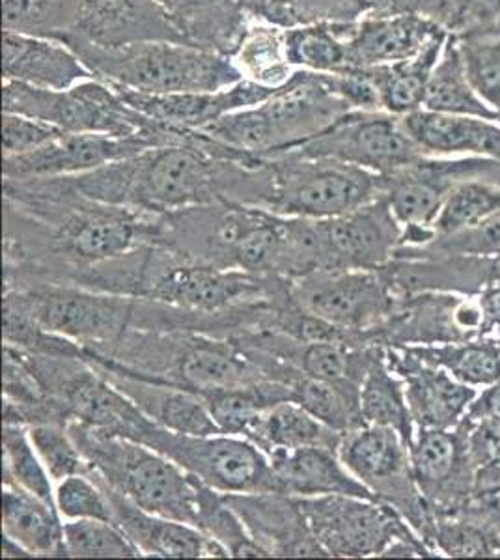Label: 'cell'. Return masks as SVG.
Wrapping results in <instances>:
<instances>
[{
  "label": "cell",
  "instance_id": "obj_1",
  "mask_svg": "<svg viewBox=\"0 0 500 560\" xmlns=\"http://www.w3.org/2000/svg\"><path fill=\"white\" fill-rule=\"evenodd\" d=\"M55 179L92 202L158 215L219 202L267 210L271 197L266 161L232 150L202 131H193L185 142Z\"/></svg>",
  "mask_w": 500,
  "mask_h": 560
},
{
  "label": "cell",
  "instance_id": "obj_2",
  "mask_svg": "<svg viewBox=\"0 0 500 560\" xmlns=\"http://www.w3.org/2000/svg\"><path fill=\"white\" fill-rule=\"evenodd\" d=\"M286 224L266 208L219 202L159 215L155 243L185 260L288 279Z\"/></svg>",
  "mask_w": 500,
  "mask_h": 560
},
{
  "label": "cell",
  "instance_id": "obj_3",
  "mask_svg": "<svg viewBox=\"0 0 500 560\" xmlns=\"http://www.w3.org/2000/svg\"><path fill=\"white\" fill-rule=\"evenodd\" d=\"M84 351L89 361L105 369L197 395L266 380L234 340L206 332L131 329L113 342Z\"/></svg>",
  "mask_w": 500,
  "mask_h": 560
},
{
  "label": "cell",
  "instance_id": "obj_4",
  "mask_svg": "<svg viewBox=\"0 0 500 560\" xmlns=\"http://www.w3.org/2000/svg\"><path fill=\"white\" fill-rule=\"evenodd\" d=\"M349 110L324 73L298 70L269 100L222 116L202 133L251 158L267 160L309 142Z\"/></svg>",
  "mask_w": 500,
  "mask_h": 560
},
{
  "label": "cell",
  "instance_id": "obj_5",
  "mask_svg": "<svg viewBox=\"0 0 500 560\" xmlns=\"http://www.w3.org/2000/svg\"><path fill=\"white\" fill-rule=\"evenodd\" d=\"M90 475L158 516L197 525L198 478L139 441L68 422Z\"/></svg>",
  "mask_w": 500,
  "mask_h": 560
},
{
  "label": "cell",
  "instance_id": "obj_6",
  "mask_svg": "<svg viewBox=\"0 0 500 560\" xmlns=\"http://www.w3.org/2000/svg\"><path fill=\"white\" fill-rule=\"evenodd\" d=\"M97 81L140 94L216 92L243 81L232 58L177 42H148L121 49L68 45Z\"/></svg>",
  "mask_w": 500,
  "mask_h": 560
},
{
  "label": "cell",
  "instance_id": "obj_7",
  "mask_svg": "<svg viewBox=\"0 0 500 560\" xmlns=\"http://www.w3.org/2000/svg\"><path fill=\"white\" fill-rule=\"evenodd\" d=\"M2 110L49 121L66 133L144 137L155 147L185 142L184 135L135 110L113 86L97 79H89L68 90L2 81Z\"/></svg>",
  "mask_w": 500,
  "mask_h": 560
},
{
  "label": "cell",
  "instance_id": "obj_8",
  "mask_svg": "<svg viewBox=\"0 0 500 560\" xmlns=\"http://www.w3.org/2000/svg\"><path fill=\"white\" fill-rule=\"evenodd\" d=\"M264 161L271 171L267 210L279 215L329 219L385 197V176L361 166L293 150Z\"/></svg>",
  "mask_w": 500,
  "mask_h": 560
},
{
  "label": "cell",
  "instance_id": "obj_9",
  "mask_svg": "<svg viewBox=\"0 0 500 560\" xmlns=\"http://www.w3.org/2000/svg\"><path fill=\"white\" fill-rule=\"evenodd\" d=\"M129 440L152 446L224 495L279 493L271 459L245 438L229 433H177L147 419Z\"/></svg>",
  "mask_w": 500,
  "mask_h": 560
},
{
  "label": "cell",
  "instance_id": "obj_10",
  "mask_svg": "<svg viewBox=\"0 0 500 560\" xmlns=\"http://www.w3.org/2000/svg\"><path fill=\"white\" fill-rule=\"evenodd\" d=\"M338 456L377 501L393 506L431 548L435 517L418 488L409 445L396 430L374 424L354 428L344 433Z\"/></svg>",
  "mask_w": 500,
  "mask_h": 560
},
{
  "label": "cell",
  "instance_id": "obj_11",
  "mask_svg": "<svg viewBox=\"0 0 500 560\" xmlns=\"http://www.w3.org/2000/svg\"><path fill=\"white\" fill-rule=\"evenodd\" d=\"M292 295L306 313L372 345H377L375 332L402 300L381 269L314 271L292 280Z\"/></svg>",
  "mask_w": 500,
  "mask_h": 560
},
{
  "label": "cell",
  "instance_id": "obj_12",
  "mask_svg": "<svg viewBox=\"0 0 500 560\" xmlns=\"http://www.w3.org/2000/svg\"><path fill=\"white\" fill-rule=\"evenodd\" d=\"M312 535L329 559L381 557L399 538H420L388 504L351 495L298 497Z\"/></svg>",
  "mask_w": 500,
  "mask_h": 560
},
{
  "label": "cell",
  "instance_id": "obj_13",
  "mask_svg": "<svg viewBox=\"0 0 500 560\" xmlns=\"http://www.w3.org/2000/svg\"><path fill=\"white\" fill-rule=\"evenodd\" d=\"M293 152L361 166L391 176L426 155L409 137L399 116L385 110H349Z\"/></svg>",
  "mask_w": 500,
  "mask_h": 560
},
{
  "label": "cell",
  "instance_id": "obj_14",
  "mask_svg": "<svg viewBox=\"0 0 500 560\" xmlns=\"http://www.w3.org/2000/svg\"><path fill=\"white\" fill-rule=\"evenodd\" d=\"M476 298L422 292L404 295L393 316L375 332L380 346H438L486 337Z\"/></svg>",
  "mask_w": 500,
  "mask_h": 560
},
{
  "label": "cell",
  "instance_id": "obj_15",
  "mask_svg": "<svg viewBox=\"0 0 500 560\" xmlns=\"http://www.w3.org/2000/svg\"><path fill=\"white\" fill-rule=\"evenodd\" d=\"M409 453L433 517L456 514L475 501V465L463 420L452 430H417Z\"/></svg>",
  "mask_w": 500,
  "mask_h": 560
},
{
  "label": "cell",
  "instance_id": "obj_16",
  "mask_svg": "<svg viewBox=\"0 0 500 560\" xmlns=\"http://www.w3.org/2000/svg\"><path fill=\"white\" fill-rule=\"evenodd\" d=\"M324 269H367L388 266L402 247V224L385 197L344 215L316 219Z\"/></svg>",
  "mask_w": 500,
  "mask_h": 560
},
{
  "label": "cell",
  "instance_id": "obj_17",
  "mask_svg": "<svg viewBox=\"0 0 500 560\" xmlns=\"http://www.w3.org/2000/svg\"><path fill=\"white\" fill-rule=\"evenodd\" d=\"M484 158L422 155L398 173L385 176V198L402 226H431L450 191L465 179L481 178Z\"/></svg>",
  "mask_w": 500,
  "mask_h": 560
},
{
  "label": "cell",
  "instance_id": "obj_18",
  "mask_svg": "<svg viewBox=\"0 0 500 560\" xmlns=\"http://www.w3.org/2000/svg\"><path fill=\"white\" fill-rule=\"evenodd\" d=\"M385 357L391 370L406 385L415 432L456 428L480 393L478 388L457 382L441 366L420 359L409 346H388Z\"/></svg>",
  "mask_w": 500,
  "mask_h": 560
},
{
  "label": "cell",
  "instance_id": "obj_19",
  "mask_svg": "<svg viewBox=\"0 0 500 560\" xmlns=\"http://www.w3.org/2000/svg\"><path fill=\"white\" fill-rule=\"evenodd\" d=\"M150 148L158 147L144 137L63 133L34 152L4 158L2 178L42 179L75 176L116 161L133 158Z\"/></svg>",
  "mask_w": 500,
  "mask_h": 560
},
{
  "label": "cell",
  "instance_id": "obj_20",
  "mask_svg": "<svg viewBox=\"0 0 500 560\" xmlns=\"http://www.w3.org/2000/svg\"><path fill=\"white\" fill-rule=\"evenodd\" d=\"M148 42L185 44L158 0H81L75 31L62 44L111 51Z\"/></svg>",
  "mask_w": 500,
  "mask_h": 560
},
{
  "label": "cell",
  "instance_id": "obj_21",
  "mask_svg": "<svg viewBox=\"0 0 500 560\" xmlns=\"http://www.w3.org/2000/svg\"><path fill=\"white\" fill-rule=\"evenodd\" d=\"M113 89L135 110L179 133L202 131L209 124L221 120L222 116L260 105L279 90L266 89L248 81H240L229 89L216 90V92H190V94H165V96L140 94L121 86H113Z\"/></svg>",
  "mask_w": 500,
  "mask_h": 560
},
{
  "label": "cell",
  "instance_id": "obj_22",
  "mask_svg": "<svg viewBox=\"0 0 500 560\" xmlns=\"http://www.w3.org/2000/svg\"><path fill=\"white\" fill-rule=\"evenodd\" d=\"M230 506L245 523L254 541L266 551L267 557L303 559V557H327L316 536L312 535L298 497L284 493H243L224 495Z\"/></svg>",
  "mask_w": 500,
  "mask_h": 560
},
{
  "label": "cell",
  "instance_id": "obj_23",
  "mask_svg": "<svg viewBox=\"0 0 500 560\" xmlns=\"http://www.w3.org/2000/svg\"><path fill=\"white\" fill-rule=\"evenodd\" d=\"M90 475V472H89ZM97 485L107 493L108 503L115 512V523L133 541L142 557L155 559H229V549L221 541L204 535L202 530L189 523L176 522L158 516L139 504L113 490L111 486L94 477Z\"/></svg>",
  "mask_w": 500,
  "mask_h": 560
},
{
  "label": "cell",
  "instance_id": "obj_24",
  "mask_svg": "<svg viewBox=\"0 0 500 560\" xmlns=\"http://www.w3.org/2000/svg\"><path fill=\"white\" fill-rule=\"evenodd\" d=\"M353 68H377L417 57L444 36L443 26L422 13L380 15L353 25H340Z\"/></svg>",
  "mask_w": 500,
  "mask_h": 560
},
{
  "label": "cell",
  "instance_id": "obj_25",
  "mask_svg": "<svg viewBox=\"0 0 500 560\" xmlns=\"http://www.w3.org/2000/svg\"><path fill=\"white\" fill-rule=\"evenodd\" d=\"M402 121L426 155L500 161V124L497 120L418 108L404 116Z\"/></svg>",
  "mask_w": 500,
  "mask_h": 560
},
{
  "label": "cell",
  "instance_id": "obj_26",
  "mask_svg": "<svg viewBox=\"0 0 500 560\" xmlns=\"http://www.w3.org/2000/svg\"><path fill=\"white\" fill-rule=\"evenodd\" d=\"M2 52V81H18L38 89L68 90L94 79L79 55L57 39L4 31Z\"/></svg>",
  "mask_w": 500,
  "mask_h": 560
},
{
  "label": "cell",
  "instance_id": "obj_27",
  "mask_svg": "<svg viewBox=\"0 0 500 560\" xmlns=\"http://www.w3.org/2000/svg\"><path fill=\"white\" fill-rule=\"evenodd\" d=\"M92 363V361H90ZM95 364V363H92ZM107 376L108 382L120 388L135 406L159 427L177 433L209 435L221 433L216 420L209 413L206 401L197 393L174 387L168 383L152 382L144 377L129 376L118 370L95 364Z\"/></svg>",
  "mask_w": 500,
  "mask_h": 560
},
{
  "label": "cell",
  "instance_id": "obj_28",
  "mask_svg": "<svg viewBox=\"0 0 500 560\" xmlns=\"http://www.w3.org/2000/svg\"><path fill=\"white\" fill-rule=\"evenodd\" d=\"M269 459L279 493L284 495H351L375 499L349 472L336 448L304 446L290 453L271 454Z\"/></svg>",
  "mask_w": 500,
  "mask_h": 560
},
{
  "label": "cell",
  "instance_id": "obj_29",
  "mask_svg": "<svg viewBox=\"0 0 500 560\" xmlns=\"http://www.w3.org/2000/svg\"><path fill=\"white\" fill-rule=\"evenodd\" d=\"M185 44L232 58L251 18L235 0H158Z\"/></svg>",
  "mask_w": 500,
  "mask_h": 560
},
{
  "label": "cell",
  "instance_id": "obj_30",
  "mask_svg": "<svg viewBox=\"0 0 500 560\" xmlns=\"http://www.w3.org/2000/svg\"><path fill=\"white\" fill-rule=\"evenodd\" d=\"M2 536L18 541L32 559H68L57 504L31 491L2 485Z\"/></svg>",
  "mask_w": 500,
  "mask_h": 560
},
{
  "label": "cell",
  "instance_id": "obj_31",
  "mask_svg": "<svg viewBox=\"0 0 500 560\" xmlns=\"http://www.w3.org/2000/svg\"><path fill=\"white\" fill-rule=\"evenodd\" d=\"M247 440L253 441L267 456H271L304 446H327L338 451L342 433L324 424L301 408L298 401L288 400L264 411L256 427L248 433Z\"/></svg>",
  "mask_w": 500,
  "mask_h": 560
},
{
  "label": "cell",
  "instance_id": "obj_32",
  "mask_svg": "<svg viewBox=\"0 0 500 560\" xmlns=\"http://www.w3.org/2000/svg\"><path fill=\"white\" fill-rule=\"evenodd\" d=\"M446 39L449 34L428 45L417 57L394 65L368 68L380 94L381 108L385 113L404 118L425 107L428 84L441 60Z\"/></svg>",
  "mask_w": 500,
  "mask_h": 560
},
{
  "label": "cell",
  "instance_id": "obj_33",
  "mask_svg": "<svg viewBox=\"0 0 500 560\" xmlns=\"http://www.w3.org/2000/svg\"><path fill=\"white\" fill-rule=\"evenodd\" d=\"M198 396H202L221 433L247 440L264 411L280 401L292 400V387L266 377L240 387L216 388Z\"/></svg>",
  "mask_w": 500,
  "mask_h": 560
},
{
  "label": "cell",
  "instance_id": "obj_34",
  "mask_svg": "<svg viewBox=\"0 0 500 560\" xmlns=\"http://www.w3.org/2000/svg\"><path fill=\"white\" fill-rule=\"evenodd\" d=\"M232 62L243 81L266 89L284 86L298 71L288 55L284 26L258 20L248 23L247 31L232 55Z\"/></svg>",
  "mask_w": 500,
  "mask_h": 560
},
{
  "label": "cell",
  "instance_id": "obj_35",
  "mask_svg": "<svg viewBox=\"0 0 500 560\" xmlns=\"http://www.w3.org/2000/svg\"><path fill=\"white\" fill-rule=\"evenodd\" d=\"M361 411L364 424L393 428L411 445L415 424L407 406L406 385L386 363L385 346L362 377Z\"/></svg>",
  "mask_w": 500,
  "mask_h": 560
},
{
  "label": "cell",
  "instance_id": "obj_36",
  "mask_svg": "<svg viewBox=\"0 0 500 560\" xmlns=\"http://www.w3.org/2000/svg\"><path fill=\"white\" fill-rule=\"evenodd\" d=\"M420 359L441 366L469 387H491L500 382V338L497 335L438 346H409Z\"/></svg>",
  "mask_w": 500,
  "mask_h": 560
},
{
  "label": "cell",
  "instance_id": "obj_37",
  "mask_svg": "<svg viewBox=\"0 0 500 560\" xmlns=\"http://www.w3.org/2000/svg\"><path fill=\"white\" fill-rule=\"evenodd\" d=\"M422 108L443 115L478 116L497 120V113L481 102L473 89L463 68L456 38L452 34H449L441 60L431 75Z\"/></svg>",
  "mask_w": 500,
  "mask_h": 560
},
{
  "label": "cell",
  "instance_id": "obj_38",
  "mask_svg": "<svg viewBox=\"0 0 500 560\" xmlns=\"http://www.w3.org/2000/svg\"><path fill=\"white\" fill-rule=\"evenodd\" d=\"M290 387L293 401L336 432L344 435L364 424L361 383L325 382L301 374Z\"/></svg>",
  "mask_w": 500,
  "mask_h": 560
},
{
  "label": "cell",
  "instance_id": "obj_39",
  "mask_svg": "<svg viewBox=\"0 0 500 560\" xmlns=\"http://www.w3.org/2000/svg\"><path fill=\"white\" fill-rule=\"evenodd\" d=\"M286 42L295 70L335 75L353 68L340 25L306 23L292 26L286 28Z\"/></svg>",
  "mask_w": 500,
  "mask_h": 560
},
{
  "label": "cell",
  "instance_id": "obj_40",
  "mask_svg": "<svg viewBox=\"0 0 500 560\" xmlns=\"http://www.w3.org/2000/svg\"><path fill=\"white\" fill-rule=\"evenodd\" d=\"M431 548L449 559H497L500 533L467 506L456 514L435 516Z\"/></svg>",
  "mask_w": 500,
  "mask_h": 560
},
{
  "label": "cell",
  "instance_id": "obj_41",
  "mask_svg": "<svg viewBox=\"0 0 500 560\" xmlns=\"http://www.w3.org/2000/svg\"><path fill=\"white\" fill-rule=\"evenodd\" d=\"M8 33L63 42L75 31L81 0H2Z\"/></svg>",
  "mask_w": 500,
  "mask_h": 560
},
{
  "label": "cell",
  "instance_id": "obj_42",
  "mask_svg": "<svg viewBox=\"0 0 500 560\" xmlns=\"http://www.w3.org/2000/svg\"><path fill=\"white\" fill-rule=\"evenodd\" d=\"M2 485L31 491L55 504V482L32 445L28 427L2 422Z\"/></svg>",
  "mask_w": 500,
  "mask_h": 560
},
{
  "label": "cell",
  "instance_id": "obj_43",
  "mask_svg": "<svg viewBox=\"0 0 500 560\" xmlns=\"http://www.w3.org/2000/svg\"><path fill=\"white\" fill-rule=\"evenodd\" d=\"M200 482V480H198ZM198 530L204 535L221 541L229 549L230 557L235 559H266L267 553L254 541L245 523L241 522L224 493L213 490L200 482L198 485Z\"/></svg>",
  "mask_w": 500,
  "mask_h": 560
},
{
  "label": "cell",
  "instance_id": "obj_44",
  "mask_svg": "<svg viewBox=\"0 0 500 560\" xmlns=\"http://www.w3.org/2000/svg\"><path fill=\"white\" fill-rule=\"evenodd\" d=\"M500 210V185L488 179H465L444 200L435 219V234L450 236L470 229Z\"/></svg>",
  "mask_w": 500,
  "mask_h": 560
},
{
  "label": "cell",
  "instance_id": "obj_45",
  "mask_svg": "<svg viewBox=\"0 0 500 560\" xmlns=\"http://www.w3.org/2000/svg\"><path fill=\"white\" fill-rule=\"evenodd\" d=\"M63 546L68 559H139L133 541L116 523L77 520L63 523Z\"/></svg>",
  "mask_w": 500,
  "mask_h": 560
},
{
  "label": "cell",
  "instance_id": "obj_46",
  "mask_svg": "<svg viewBox=\"0 0 500 560\" xmlns=\"http://www.w3.org/2000/svg\"><path fill=\"white\" fill-rule=\"evenodd\" d=\"M298 25H353L362 20L415 12V0H288Z\"/></svg>",
  "mask_w": 500,
  "mask_h": 560
},
{
  "label": "cell",
  "instance_id": "obj_47",
  "mask_svg": "<svg viewBox=\"0 0 500 560\" xmlns=\"http://www.w3.org/2000/svg\"><path fill=\"white\" fill-rule=\"evenodd\" d=\"M454 38L473 89L481 97V102L497 113L500 108L499 34H469Z\"/></svg>",
  "mask_w": 500,
  "mask_h": 560
},
{
  "label": "cell",
  "instance_id": "obj_48",
  "mask_svg": "<svg viewBox=\"0 0 500 560\" xmlns=\"http://www.w3.org/2000/svg\"><path fill=\"white\" fill-rule=\"evenodd\" d=\"M28 433H31L32 445L36 448L55 485L71 475H89V462L79 451L68 427L57 422H42V424L28 427Z\"/></svg>",
  "mask_w": 500,
  "mask_h": 560
},
{
  "label": "cell",
  "instance_id": "obj_49",
  "mask_svg": "<svg viewBox=\"0 0 500 560\" xmlns=\"http://www.w3.org/2000/svg\"><path fill=\"white\" fill-rule=\"evenodd\" d=\"M55 504L66 522L102 520L115 523V512L102 486L90 475H71L55 485Z\"/></svg>",
  "mask_w": 500,
  "mask_h": 560
},
{
  "label": "cell",
  "instance_id": "obj_50",
  "mask_svg": "<svg viewBox=\"0 0 500 560\" xmlns=\"http://www.w3.org/2000/svg\"><path fill=\"white\" fill-rule=\"evenodd\" d=\"M425 247L454 255H500V210L470 229L460 230L450 236L435 237Z\"/></svg>",
  "mask_w": 500,
  "mask_h": 560
},
{
  "label": "cell",
  "instance_id": "obj_51",
  "mask_svg": "<svg viewBox=\"0 0 500 560\" xmlns=\"http://www.w3.org/2000/svg\"><path fill=\"white\" fill-rule=\"evenodd\" d=\"M2 120H4V124H2L4 158L34 152V150L49 144L53 140L58 139L60 135L66 133L49 121L36 120V118H28V116L4 113Z\"/></svg>",
  "mask_w": 500,
  "mask_h": 560
},
{
  "label": "cell",
  "instance_id": "obj_52",
  "mask_svg": "<svg viewBox=\"0 0 500 560\" xmlns=\"http://www.w3.org/2000/svg\"><path fill=\"white\" fill-rule=\"evenodd\" d=\"M251 20L266 21L272 25L292 28L298 26L288 0H235Z\"/></svg>",
  "mask_w": 500,
  "mask_h": 560
},
{
  "label": "cell",
  "instance_id": "obj_53",
  "mask_svg": "<svg viewBox=\"0 0 500 560\" xmlns=\"http://www.w3.org/2000/svg\"><path fill=\"white\" fill-rule=\"evenodd\" d=\"M476 301L480 305L481 316H484V325L486 332L493 335L500 329V280H495L491 284L484 288Z\"/></svg>",
  "mask_w": 500,
  "mask_h": 560
},
{
  "label": "cell",
  "instance_id": "obj_54",
  "mask_svg": "<svg viewBox=\"0 0 500 560\" xmlns=\"http://www.w3.org/2000/svg\"><path fill=\"white\" fill-rule=\"evenodd\" d=\"M469 419H500V382L491 387L481 388L470 406Z\"/></svg>",
  "mask_w": 500,
  "mask_h": 560
},
{
  "label": "cell",
  "instance_id": "obj_55",
  "mask_svg": "<svg viewBox=\"0 0 500 560\" xmlns=\"http://www.w3.org/2000/svg\"><path fill=\"white\" fill-rule=\"evenodd\" d=\"M469 509L478 516L484 517L489 525H493L500 533V493L499 495L478 497L469 504Z\"/></svg>",
  "mask_w": 500,
  "mask_h": 560
},
{
  "label": "cell",
  "instance_id": "obj_56",
  "mask_svg": "<svg viewBox=\"0 0 500 560\" xmlns=\"http://www.w3.org/2000/svg\"><path fill=\"white\" fill-rule=\"evenodd\" d=\"M2 559H32L25 548H21L18 541L2 536Z\"/></svg>",
  "mask_w": 500,
  "mask_h": 560
},
{
  "label": "cell",
  "instance_id": "obj_57",
  "mask_svg": "<svg viewBox=\"0 0 500 560\" xmlns=\"http://www.w3.org/2000/svg\"><path fill=\"white\" fill-rule=\"evenodd\" d=\"M489 182H493V184L500 185V161L495 165L493 174H491V178H489Z\"/></svg>",
  "mask_w": 500,
  "mask_h": 560
},
{
  "label": "cell",
  "instance_id": "obj_58",
  "mask_svg": "<svg viewBox=\"0 0 500 560\" xmlns=\"http://www.w3.org/2000/svg\"><path fill=\"white\" fill-rule=\"evenodd\" d=\"M497 121H499V124H500V108H499V110H497Z\"/></svg>",
  "mask_w": 500,
  "mask_h": 560
},
{
  "label": "cell",
  "instance_id": "obj_59",
  "mask_svg": "<svg viewBox=\"0 0 500 560\" xmlns=\"http://www.w3.org/2000/svg\"><path fill=\"white\" fill-rule=\"evenodd\" d=\"M495 335H497V337L500 338V329H499V331L495 332Z\"/></svg>",
  "mask_w": 500,
  "mask_h": 560
},
{
  "label": "cell",
  "instance_id": "obj_60",
  "mask_svg": "<svg viewBox=\"0 0 500 560\" xmlns=\"http://www.w3.org/2000/svg\"><path fill=\"white\" fill-rule=\"evenodd\" d=\"M499 36H500V34H499Z\"/></svg>",
  "mask_w": 500,
  "mask_h": 560
}]
</instances>
